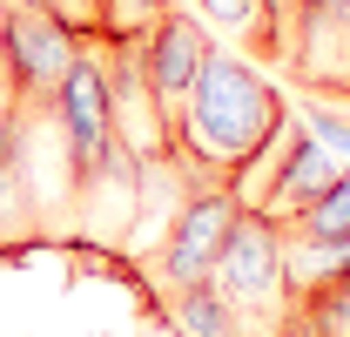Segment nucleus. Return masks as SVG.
<instances>
[{
    "mask_svg": "<svg viewBox=\"0 0 350 337\" xmlns=\"http://www.w3.org/2000/svg\"><path fill=\"white\" fill-rule=\"evenodd\" d=\"M283 128H290V101L269 88V75L250 54L216 47L202 82H196L189 115H182V135H175V168L189 182H229L236 189L276 149Z\"/></svg>",
    "mask_w": 350,
    "mask_h": 337,
    "instance_id": "1",
    "label": "nucleus"
},
{
    "mask_svg": "<svg viewBox=\"0 0 350 337\" xmlns=\"http://www.w3.org/2000/svg\"><path fill=\"white\" fill-rule=\"evenodd\" d=\"M81 41L88 34L61 7H47V0H7L0 7V95L27 101V108H47L54 88L68 82Z\"/></svg>",
    "mask_w": 350,
    "mask_h": 337,
    "instance_id": "2",
    "label": "nucleus"
},
{
    "mask_svg": "<svg viewBox=\"0 0 350 337\" xmlns=\"http://www.w3.org/2000/svg\"><path fill=\"white\" fill-rule=\"evenodd\" d=\"M243 210V196L229 182H189L182 175V196H175L169 223H162V243L148 256V277L155 290H182V284H209L222 243H229V223Z\"/></svg>",
    "mask_w": 350,
    "mask_h": 337,
    "instance_id": "3",
    "label": "nucleus"
},
{
    "mask_svg": "<svg viewBox=\"0 0 350 337\" xmlns=\"http://www.w3.org/2000/svg\"><path fill=\"white\" fill-rule=\"evenodd\" d=\"M209 284H216V290L229 297L250 324H256V337H269L276 324H283V310H290V263H283V236H276L256 210H236L229 243H222Z\"/></svg>",
    "mask_w": 350,
    "mask_h": 337,
    "instance_id": "4",
    "label": "nucleus"
},
{
    "mask_svg": "<svg viewBox=\"0 0 350 337\" xmlns=\"http://www.w3.org/2000/svg\"><path fill=\"white\" fill-rule=\"evenodd\" d=\"M344 175H350L344 155H330V149L290 115V128L276 135V149L236 182V196H243V210H256L269 229H283L297 210H310V203H317L330 182H344Z\"/></svg>",
    "mask_w": 350,
    "mask_h": 337,
    "instance_id": "5",
    "label": "nucleus"
},
{
    "mask_svg": "<svg viewBox=\"0 0 350 337\" xmlns=\"http://www.w3.org/2000/svg\"><path fill=\"white\" fill-rule=\"evenodd\" d=\"M209 54H216L209 27H202L196 14H182V7H169V14L142 34V75H148V88H155V101H162V115H169L175 135H182V115H189V101H196V82H202Z\"/></svg>",
    "mask_w": 350,
    "mask_h": 337,
    "instance_id": "6",
    "label": "nucleus"
},
{
    "mask_svg": "<svg viewBox=\"0 0 350 337\" xmlns=\"http://www.w3.org/2000/svg\"><path fill=\"white\" fill-rule=\"evenodd\" d=\"M283 68L317 101H350V0H304V27Z\"/></svg>",
    "mask_w": 350,
    "mask_h": 337,
    "instance_id": "7",
    "label": "nucleus"
},
{
    "mask_svg": "<svg viewBox=\"0 0 350 337\" xmlns=\"http://www.w3.org/2000/svg\"><path fill=\"white\" fill-rule=\"evenodd\" d=\"M155 310L169 337H256V324L216 290V284H182V290H155Z\"/></svg>",
    "mask_w": 350,
    "mask_h": 337,
    "instance_id": "8",
    "label": "nucleus"
},
{
    "mask_svg": "<svg viewBox=\"0 0 350 337\" xmlns=\"http://www.w3.org/2000/svg\"><path fill=\"white\" fill-rule=\"evenodd\" d=\"M175 0H88V41H142Z\"/></svg>",
    "mask_w": 350,
    "mask_h": 337,
    "instance_id": "9",
    "label": "nucleus"
},
{
    "mask_svg": "<svg viewBox=\"0 0 350 337\" xmlns=\"http://www.w3.org/2000/svg\"><path fill=\"white\" fill-rule=\"evenodd\" d=\"M196 14L222 27L229 41H243L250 54H269V27H262V0H196Z\"/></svg>",
    "mask_w": 350,
    "mask_h": 337,
    "instance_id": "10",
    "label": "nucleus"
},
{
    "mask_svg": "<svg viewBox=\"0 0 350 337\" xmlns=\"http://www.w3.org/2000/svg\"><path fill=\"white\" fill-rule=\"evenodd\" d=\"M262 27H269V61H290L297 27H304V0H262Z\"/></svg>",
    "mask_w": 350,
    "mask_h": 337,
    "instance_id": "11",
    "label": "nucleus"
},
{
    "mask_svg": "<svg viewBox=\"0 0 350 337\" xmlns=\"http://www.w3.org/2000/svg\"><path fill=\"white\" fill-rule=\"evenodd\" d=\"M304 122L317 128V142H323L330 155H350V122H344V115H330L323 101H304Z\"/></svg>",
    "mask_w": 350,
    "mask_h": 337,
    "instance_id": "12",
    "label": "nucleus"
}]
</instances>
